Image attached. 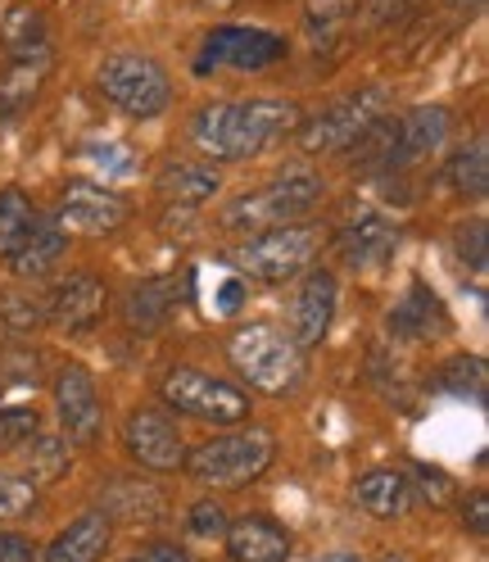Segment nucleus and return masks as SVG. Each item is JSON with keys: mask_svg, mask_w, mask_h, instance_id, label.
<instances>
[{"mask_svg": "<svg viewBox=\"0 0 489 562\" xmlns=\"http://www.w3.org/2000/svg\"><path fill=\"white\" fill-rule=\"evenodd\" d=\"M304 127V110L295 100H218L204 104L191 119V140L218 164H240L254 159L272 146H282L286 136Z\"/></svg>", "mask_w": 489, "mask_h": 562, "instance_id": "1", "label": "nucleus"}, {"mask_svg": "<svg viewBox=\"0 0 489 562\" xmlns=\"http://www.w3.org/2000/svg\"><path fill=\"white\" fill-rule=\"evenodd\" d=\"M227 359L240 372V381H250V391L272 395V400H286L295 395L308 363H304V349L276 327V323H244L227 336Z\"/></svg>", "mask_w": 489, "mask_h": 562, "instance_id": "2", "label": "nucleus"}, {"mask_svg": "<svg viewBox=\"0 0 489 562\" xmlns=\"http://www.w3.org/2000/svg\"><path fill=\"white\" fill-rule=\"evenodd\" d=\"M322 178L312 168H295V172H282L272 178L268 187L259 191H244L236 200H227L218 209V223L236 236H254V232H268V227H291V223H304L312 209L322 204Z\"/></svg>", "mask_w": 489, "mask_h": 562, "instance_id": "3", "label": "nucleus"}, {"mask_svg": "<svg viewBox=\"0 0 489 562\" xmlns=\"http://www.w3.org/2000/svg\"><path fill=\"white\" fill-rule=\"evenodd\" d=\"M276 459V436L263 427H231L214 440H204L200 449H186V472L200 485H218V490H236L259 481Z\"/></svg>", "mask_w": 489, "mask_h": 562, "instance_id": "4", "label": "nucleus"}, {"mask_svg": "<svg viewBox=\"0 0 489 562\" xmlns=\"http://www.w3.org/2000/svg\"><path fill=\"white\" fill-rule=\"evenodd\" d=\"M322 227L318 223H291V227H268L244 236L236 250H227V263L250 277V281H291L308 272V263L322 250Z\"/></svg>", "mask_w": 489, "mask_h": 562, "instance_id": "5", "label": "nucleus"}, {"mask_svg": "<svg viewBox=\"0 0 489 562\" xmlns=\"http://www.w3.org/2000/svg\"><path fill=\"white\" fill-rule=\"evenodd\" d=\"M100 95L127 119H159L172 104V78L155 55L141 50H114L95 68Z\"/></svg>", "mask_w": 489, "mask_h": 562, "instance_id": "6", "label": "nucleus"}, {"mask_svg": "<svg viewBox=\"0 0 489 562\" xmlns=\"http://www.w3.org/2000/svg\"><path fill=\"white\" fill-rule=\"evenodd\" d=\"M159 395L172 413H182V417H195L204 422V427H244L250 422V391H240V385L214 376V372H204V368H172L163 372L159 381Z\"/></svg>", "mask_w": 489, "mask_h": 562, "instance_id": "7", "label": "nucleus"}, {"mask_svg": "<svg viewBox=\"0 0 489 562\" xmlns=\"http://www.w3.org/2000/svg\"><path fill=\"white\" fill-rule=\"evenodd\" d=\"M386 110H390L386 87H359L344 100H336L331 110H322L312 123H304L295 136H299L304 155H344L376 119H386Z\"/></svg>", "mask_w": 489, "mask_h": 562, "instance_id": "8", "label": "nucleus"}, {"mask_svg": "<svg viewBox=\"0 0 489 562\" xmlns=\"http://www.w3.org/2000/svg\"><path fill=\"white\" fill-rule=\"evenodd\" d=\"M286 37H276L268 27H236V23H218L204 37L195 74H214V68H231V74H263V68L286 59Z\"/></svg>", "mask_w": 489, "mask_h": 562, "instance_id": "9", "label": "nucleus"}, {"mask_svg": "<svg viewBox=\"0 0 489 562\" xmlns=\"http://www.w3.org/2000/svg\"><path fill=\"white\" fill-rule=\"evenodd\" d=\"M55 223L64 227V236H110L132 223V204H127V195H118L110 187L73 178L59 195Z\"/></svg>", "mask_w": 489, "mask_h": 562, "instance_id": "10", "label": "nucleus"}, {"mask_svg": "<svg viewBox=\"0 0 489 562\" xmlns=\"http://www.w3.org/2000/svg\"><path fill=\"white\" fill-rule=\"evenodd\" d=\"M195 300V272H163V277H146V281H132L127 295H123V323L132 331H159L172 313L182 304Z\"/></svg>", "mask_w": 489, "mask_h": 562, "instance_id": "11", "label": "nucleus"}, {"mask_svg": "<svg viewBox=\"0 0 489 562\" xmlns=\"http://www.w3.org/2000/svg\"><path fill=\"white\" fill-rule=\"evenodd\" d=\"M123 445L132 459L150 472H178L186 463V440L178 431V422L159 408H136L123 422Z\"/></svg>", "mask_w": 489, "mask_h": 562, "instance_id": "12", "label": "nucleus"}, {"mask_svg": "<svg viewBox=\"0 0 489 562\" xmlns=\"http://www.w3.org/2000/svg\"><path fill=\"white\" fill-rule=\"evenodd\" d=\"M336 308H340V281L336 272L327 268H312L304 281H299V291H295V304H291V340L304 349H318L336 323Z\"/></svg>", "mask_w": 489, "mask_h": 562, "instance_id": "13", "label": "nucleus"}, {"mask_svg": "<svg viewBox=\"0 0 489 562\" xmlns=\"http://www.w3.org/2000/svg\"><path fill=\"white\" fill-rule=\"evenodd\" d=\"M50 64H55V55H50L46 42L5 55V68H0V132L19 127V119L32 110V104H37Z\"/></svg>", "mask_w": 489, "mask_h": 562, "instance_id": "14", "label": "nucleus"}, {"mask_svg": "<svg viewBox=\"0 0 489 562\" xmlns=\"http://www.w3.org/2000/svg\"><path fill=\"white\" fill-rule=\"evenodd\" d=\"M55 413H59V436L78 440V445H91L100 436L104 408H100L95 376L82 363H64L59 368V376H55Z\"/></svg>", "mask_w": 489, "mask_h": 562, "instance_id": "15", "label": "nucleus"}, {"mask_svg": "<svg viewBox=\"0 0 489 562\" xmlns=\"http://www.w3.org/2000/svg\"><path fill=\"white\" fill-rule=\"evenodd\" d=\"M390 336L399 345H427V340H440L453 331V318H448V308L444 300L427 286V281H412L408 295L390 308V318H386Z\"/></svg>", "mask_w": 489, "mask_h": 562, "instance_id": "16", "label": "nucleus"}, {"mask_svg": "<svg viewBox=\"0 0 489 562\" xmlns=\"http://www.w3.org/2000/svg\"><path fill=\"white\" fill-rule=\"evenodd\" d=\"M223 544H227L231 562H291V553H295V540L286 526L272 517H259V513L227 521Z\"/></svg>", "mask_w": 489, "mask_h": 562, "instance_id": "17", "label": "nucleus"}, {"mask_svg": "<svg viewBox=\"0 0 489 562\" xmlns=\"http://www.w3.org/2000/svg\"><path fill=\"white\" fill-rule=\"evenodd\" d=\"M104 318V286L91 272H68L46 300V323L59 331H91Z\"/></svg>", "mask_w": 489, "mask_h": 562, "instance_id": "18", "label": "nucleus"}, {"mask_svg": "<svg viewBox=\"0 0 489 562\" xmlns=\"http://www.w3.org/2000/svg\"><path fill=\"white\" fill-rule=\"evenodd\" d=\"M453 132V110L448 104H417L399 119V146H395V168H412L417 159H431Z\"/></svg>", "mask_w": 489, "mask_h": 562, "instance_id": "19", "label": "nucleus"}, {"mask_svg": "<svg viewBox=\"0 0 489 562\" xmlns=\"http://www.w3.org/2000/svg\"><path fill=\"white\" fill-rule=\"evenodd\" d=\"M336 245L354 268H380L399 250V227L390 218H380L376 209H363V214L349 218V227L336 236Z\"/></svg>", "mask_w": 489, "mask_h": 562, "instance_id": "20", "label": "nucleus"}, {"mask_svg": "<svg viewBox=\"0 0 489 562\" xmlns=\"http://www.w3.org/2000/svg\"><path fill=\"white\" fill-rule=\"evenodd\" d=\"M155 191L172 204V209H200L223 191V172L214 164H195V159H172L159 168Z\"/></svg>", "mask_w": 489, "mask_h": 562, "instance_id": "21", "label": "nucleus"}, {"mask_svg": "<svg viewBox=\"0 0 489 562\" xmlns=\"http://www.w3.org/2000/svg\"><path fill=\"white\" fill-rule=\"evenodd\" d=\"M349 495H354V504L367 517H380V521H395V517H403L412 508V485H408V472H399V468L363 472Z\"/></svg>", "mask_w": 489, "mask_h": 562, "instance_id": "22", "label": "nucleus"}, {"mask_svg": "<svg viewBox=\"0 0 489 562\" xmlns=\"http://www.w3.org/2000/svg\"><path fill=\"white\" fill-rule=\"evenodd\" d=\"M110 540H114V521L104 513H87L68 531H59L50 549H42V562H100L110 553Z\"/></svg>", "mask_w": 489, "mask_h": 562, "instance_id": "23", "label": "nucleus"}, {"mask_svg": "<svg viewBox=\"0 0 489 562\" xmlns=\"http://www.w3.org/2000/svg\"><path fill=\"white\" fill-rule=\"evenodd\" d=\"M19 476H27L32 485H55L68 468H73V440L59 431H37L23 449H19Z\"/></svg>", "mask_w": 489, "mask_h": 562, "instance_id": "24", "label": "nucleus"}, {"mask_svg": "<svg viewBox=\"0 0 489 562\" xmlns=\"http://www.w3.org/2000/svg\"><path fill=\"white\" fill-rule=\"evenodd\" d=\"M100 513L110 521H132V526H155L163 517V495L146 481H110L100 499Z\"/></svg>", "mask_w": 489, "mask_h": 562, "instance_id": "25", "label": "nucleus"}, {"mask_svg": "<svg viewBox=\"0 0 489 562\" xmlns=\"http://www.w3.org/2000/svg\"><path fill=\"white\" fill-rule=\"evenodd\" d=\"M37 209H32V200L19 191V187H5L0 191V259H19V250L32 240V232H37Z\"/></svg>", "mask_w": 489, "mask_h": 562, "instance_id": "26", "label": "nucleus"}, {"mask_svg": "<svg viewBox=\"0 0 489 562\" xmlns=\"http://www.w3.org/2000/svg\"><path fill=\"white\" fill-rule=\"evenodd\" d=\"M64 250H68V236H64V227L55 223V218H37V232H32V240L19 250V259H14V272L23 277V281H37V277H46L59 259H64Z\"/></svg>", "mask_w": 489, "mask_h": 562, "instance_id": "27", "label": "nucleus"}, {"mask_svg": "<svg viewBox=\"0 0 489 562\" xmlns=\"http://www.w3.org/2000/svg\"><path fill=\"white\" fill-rule=\"evenodd\" d=\"M395 146H399V119H376L344 155L354 159V172H395Z\"/></svg>", "mask_w": 489, "mask_h": 562, "instance_id": "28", "label": "nucleus"}, {"mask_svg": "<svg viewBox=\"0 0 489 562\" xmlns=\"http://www.w3.org/2000/svg\"><path fill=\"white\" fill-rule=\"evenodd\" d=\"M444 172H448V187L463 200H485V191H489V146H485V136H476L471 146H463L458 155H453L444 164Z\"/></svg>", "mask_w": 489, "mask_h": 562, "instance_id": "29", "label": "nucleus"}, {"mask_svg": "<svg viewBox=\"0 0 489 562\" xmlns=\"http://www.w3.org/2000/svg\"><path fill=\"white\" fill-rule=\"evenodd\" d=\"M46 42V14L37 5H10L0 19V46L5 50H27Z\"/></svg>", "mask_w": 489, "mask_h": 562, "instance_id": "30", "label": "nucleus"}, {"mask_svg": "<svg viewBox=\"0 0 489 562\" xmlns=\"http://www.w3.org/2000/svg\"><path fill=\"white\" fill-rule=\"evenodd\" d=\"M408 485H412V499H422V504H431V508H453V504H463L458 481H453L444 468L412 463V468H408Z\"/></svg>", "mask_w": 489, "mask_h": 562, "instance_id": "31", "label": "nucleus"}, {"mask_svg": "<svg viewBox=\"0 0 489 562\" xmlns=\"http://www.w3.org/2000/svg\"><path fill=\"white\" fill-rule=\"evenodd\" d=\"M440 381L448 395L458 400H485V359L480 355H453L444 368H440Z\"/></svg>", "mask_w": 489, "mask_h": 562, "instance_id": "32", "label": "nucleus"}, {"mask_svg": "<svg viewBox=\"0 0 489 562\" xmlns=\"http://www.w3.org/2000/svg\"><path fill=\"white\" fill-rule=\"evenodd\" d=\"M417 14V0H363L354 10V27L359 32H390L399 23H408Z\"/></svg>", "mask_w": 489, "mask_h": 562, "instance_id": "33", "label": "nucleus"}, {"mask_svg": "<svg viewBox=\"0 0 489 562\" xmlns=\"http://www.w3.org/2000/svg\"><path fill=\"white\" fill-rule=\"evenodd\" d=\"M37 431H42L37 404H10V408H0V449H5V453L23 449Z\"/></svg>", "mask_w": 489, "mask_h": 562, "instance_id": "34", "label": "nucleus"}, {"mask_svg": "<svg viewBox=\"0 0 489 562\" xmlns=\"http://www.w3.org/2000/svg\"><path fill=\"white\" fill-rule=\"evenodd\" d=\"M0 323H5L10 331L27 336V331H37L46 323V304L37 295H27V291H5L0 295Z\"/></svg>", "mask_w": 489, "mask_h": 562, "instance_id": "35", "label": "nucleus"}, {"mask_svg": "<svg viewBox=\"0 0 489 562\" xmlns=\"http://www.w3.org/2000/svg\"><path fill=\"white\" fill-rule=\"evenodd\" d=\"M32 504H37V485L10 468H0V521H14L23 513H32Z\"/></svg>", "mask_w": 489, "mask_h": 562, "instance_id": "36", "label": "nucleus"}, {"mask_svg": "<svg viewBox=\"0 0 489 562\" xmlns=\"http://www.w3.org/2000/svg\"><path fill=\"white\" fill-rule=\"evenodd\" d=\"M227 508L218 504V499H200V504H191V513H186V531L191 536H200V540H223L227 536Z\"/></svg>", "mask_w": 489, "mask_h": 562, "instance_id": "37", "label": "nucleus"}, {"mask_svg": "<svg viewBox=\"0 0 489 562\" xmlns=\"http://www.w3.org/2000/svg\"><path fill=\"white\" fill-rule=\"evenodd\" d=\"M453 255H458L463 268H471L476 277L485 272V223H463L458 232H453Z\"/></svg>", "mask_w": 489, "mask_h": 562, "instance_id": "38", "label": "nucleus"}, {"mask_svg": "<svg viewBox=\"0 0 489 562\" xmlns=\"http://www.w3.org/2000/svg\"><path fill=\"white\" fill-rule=\"evenodd\" d=\"M0 562H42V549L23 531H0Z\"/></svg>", "mask_w": 489, "mask_h": 562, "instance_id": "39", "label": "nucleus"}, {"mask_svg": "<svg viewBox=\"0 0 489 562\" xmlns=\"http://www.w3.org/2000/svg\"><path fill=\"white\" fill-rule=\"evenodd\" d=\"M463 521H467V531L476 540L489 536V490H476V495L463 499Z\"/></svg>", "mask_w": 489, "mask_h": 562, "instance_id": "40", "label": "nucleus"}, {"mask_svg": "<svg viewBox=\"0 0 489 562\" xmlns=\"http://www.w3.org/2000/svg\"><path fill=\"white\" fill-rule=\"evenodd\" d=\"M244 295H250V286H244V277H227L223 286H218V300H214V308L223 313V318H236V313L244 308Z\"/></svg>", "mask_w": 489, "mask_h": 562, "instance_id": "41", "label": "nucleus"}, {"mask_svg": "<svg viewBox=\"0 0 489 562\" xmlns=\"http://www.w3.org/2000/svg\"><path fill=\"white\" fill-rule=\"evenodd\" d=\"M127 562H191V558L178 544H150L146 553H132Z\"/></svg>", "mask_w": 489, "mask_h": 562, "instance_id": "42", "label": "nucleus"}, {"mask_svg": "<svg viewBox=\"0 0 489 562\" xmlns=\"http://www.w3.org/2000/svg\"><path fill=\"white\" fill-rule=\"evenodd\" d=\"M91 159H110V164H104L110 172H132V155H127L123 146H95Z\"/></svg>", "mask_w": 489, "mask_h": 562, "instance_id": "43", "label": "nucleus"}, {"mask_svg": "<svg viewBox=\"0 0 489 562\" xmlns=\"http://www.w3.org/2000/svg\"><path fill=\"white\" fill-rule=\"evenodd\" d=\"M318 562H363V558H354V553H327V558H318Z\"/></svg>", "mask_w": 489, "mask_h": 562, "instance_id": "44", "label": "nucleus"}, {"mask_svg": "<svg viewBox=\"0 0 489 562\" xmlns=\"http://www.w3.org/2000/svg\"><path fill=\"white\" fill-rule=\"evenodd\" d=\"M453 10H480V0H448Z\"/></svg>", "mask_w": 489, "mask_h": 562, "instance_id": "45", "label": "nucleus"}, {"mask_svg": "<svg viewBox=\"0 0 489 562\" xmlns=\"http://www.w3.org/2000/svg\"><path fill=\"white\" fill-rule=\"evenodd\" d=\"M200 5H214V10H227V5H231V0H200Z\"/></svg>", "mask_w": 489, "mask_h": 562, "instance_id": "46", "label": "nucleus"}, {"mask_svg": "<svg viewBox=\"0 0 489 562\" xmlns=\"http://www.w3.org/2000/svg\"><path fill=\"white\" fill-rule=\"evenodd\" d=\"M380 562H408V558H399V553H386V558H380Z\"/></svg>", "mask_w": 489, "mask_h": 562, "instance_id": "47", "label": "nucleus"}]
</instances>
